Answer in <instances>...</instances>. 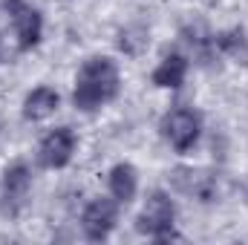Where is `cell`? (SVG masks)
I'll use <instances>...</instances> for the list:
<instances>
[{
	"instance_id": "1",
	"label": "cell",
	"mask_w": 248,
	"mask_h": 245,
	"mask_svg": "<svg viewBox=\"0 0 248 245\" xmlns=\"http://www.w3.org/2000/svg\"><path fill=\"white\" fill-rule=\"evenodd\" d=\"M122 92V72L113 58L107 55H93L81 63V69L75 72V84H72V104L81 113H95L101 107H107L110 101H116V95Z\"/></svg>"
},
{
	"instance_id": "2",
	"label": "cell",
	"mask_w": 248,
	"mask_h": 245,
	"mask_svg": "<svg viewBox=\"0 0 248 245\" xmlns=\"http://www.w3.org/2000/svg\"><path fill=\"white\" fill-rule=\"evenodd\" d=\"M139 234L156 240V243H170V240H182L176 234V205L170 199L168 190H153L136 219Z\"/></svg>"
},
{
	"instance_id": "3",
	"label": "cell",
	"mask_w": 248,
	"mask_h": 245,
	"mask_svg": "<svg viewBox=\"0 0 248 245\" xmlns=\"http://www.w3.org/2000/svg\"><path fill=\"white\" fill-rule=\"evenodd\" d=\"M159 130L165 136V141L176 150V153H187L196 147L199 136H202V116L193 110V107H185V104H176L170 107L162 122H159Z\"/></svg>"
},
{
	"instance_id": "4",
	"label": "cell",
	"mask_w": 248,
	"mask_h": 245,
	"mask_svg": "<svg viewBox=\"0 0 248 245\" xmlns=\"http://www.w3.org/2000/svg\"><path fill=\"white\" fill-rule=\"evenodd\" d=\"M3 12L9 15L12 32L17 38V46L23 52L35 49L44 38V15L29 0H3Z\"/></svg>"
},
{
	"instance_id": "5",
	"label": "cell",
	"mask_w": 248,
	"mask_h": 245,
	"mask_svg": "<svg viewBox=\"0 0 248 245\" xmlns=\"http://www.w3.org/2000/svg\"><path fill=\"white\" fill-rule=\"evenodd\" d=\"M29 190H32V170H29V165L26 162L9 165L3 170V179H0V211L15 219L26 208Z\"/></svg>"
},
{
	"instance_id": "6",
	"label": "cell",
	"mask_w": 248,
	"mask_h": 245,
	"mask_svg": "<svg viewBox=\"0 0 248 245\" xmlns=\"http://www.w3.org/2000/svg\"><path fill=\"white\" fill-rule=\"evenodd\" d=\"M119 202L110 196H98V199H93V202H87V208H84V214H81V228H84V234H87V240H93V243H104L113 231H116V225H119Z\"/></svg>"
},
{
	"instance_id": "7",
	"label": "cell",
	"mask_w": 248,
	"mask_h": 245,
	"mask_svg": "<svg viewBox=\"0 0 248 245\" xmlns=\"http://www.w3.org/2000/svg\"><path fill=\"white\" fill-rule=\"evenodd\" d=\"M75 147H78L75 130L72 127H55V130H49L41 138V144H38V162L46 170H61V168H66L72 162Z\"/></svg>"
},
{
	"instance_id": "8",
	"label": "cell",
	"mask_w": 248,
	"mask_h": 245,
	"mask_svg": "<svg viewBox=\"0 0 248 245\" xmlns=\"http://www.w3.org/2000/svg\"><path fill=\"white\" fill-rule=\"evenodd\" d=\"M170 182L179 193H185L196 202H211L217 196V173L205 170V168H176L170 173Z\"/></svg>"
},
{
	"instance_id": "9",
	"label": "cell",
	"mask_w": 248,
	"mask_h": 245,
	"mask_svg": "<svg viewBox=\"0 0 248 245\" xmlns=\"http://www.w3.org/2000/svg\"><path fill=\"white\" fill-rule=\"evenodd\" d=\"M58 107H61V95L52 87H35L23 98V119L26 122H46L49 116L58 113Z\"/></svg>"
},
{
	"instance_id": "10",
	"label": "cell",
	"mask_w": 248,
	"mask_h": 245,
	"mask_svg": "<svg viewBox=\"0 0 248 245\" xmlns=\"http://www.w3.org/2000/svg\"><path fill=\"white\" fill-rule=\"evenodd\" d=\"M187 69H190V63H187L185 55L182 52H170V55H165L159 61V66L150 75V81L159 90H179L187 78Z\"/></svg>"
},
{
	"instance_id": "11",
	"label": "cell",
	"mask_w": 248,
	"mask_h": 245,
	"mask_svg": "<svg viewBox=\"0 0 248 245\" xmlns=\"http://www.w3.org/2000/svg\"><path fill=\"white\" fill-rule=\"evenodd\" d=\"M107 184H110V196L119 202V205H130L139 193V170L130 165V162H119L110 176H107Z\"/></svg>"
},
{
	"instance_id": "12",
	"label": "cell",
	"mask_w": 248,
	"mask_h": 245,
	"mask_svg": "<svg viewBox=\"0 0 248 245\" xmlns=\"http://www.w3.org/2000/svg\"><path fill=\"white\" fill-rule=\"evenodd\" d=\"M214 44H217V55H225V58H234L240 63H248V38L240 26L214 35Z\"/></svg>"
},
{
	"instance_id": "13",
	"label": "cell",
	"mask_w": 248,
	"mask_h": 245,
	"mask_svg": "<svg viewBox=\"0 0 248 245\" xmlns=\"http://www.w3.org/2000/svg\"><path fill=\"white\" fill-rule=\"evenodd\" d=\"M0 55H3V44H0Z\"/></svg>"
}]
</instances>
